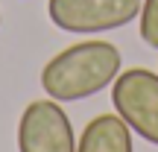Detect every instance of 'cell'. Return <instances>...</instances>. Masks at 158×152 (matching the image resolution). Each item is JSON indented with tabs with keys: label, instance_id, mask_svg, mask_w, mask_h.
Returning a JSON list of instances; mask_svg holds the SVG:
<instances>
[{
	"label": "cell",
	"instance_id": "5b68a950",
	"mask_svg": "<svg viewBox=\"0 0 158 152\" xmlns=\"http://www.w3.org/2000/svg\"><path fill=\"white\" fill-rule=\"evenodd\" d=\"M76 152H135L132 129L120 120V114H97L82 129Z\"/></svg>",
	"mask_w": 158,
	"mask_h": 152
},
{
	"label": "cell",
	"instance_id": "6da1fadb",
	"mask_svg": "<svg viewBox=\"0 0 158 152\" xmlns=\"http://www.w3.org/2000/svg\"><path fill=\"white\" fill-rule=\"evenodd\" d=\"M123 56L108 41H79L64 47L41 70V88L56 102H73L100 94L117 79Z\"/></svg>",
	"mask_w": 158,
	"mask_h": 152
},
{
	"label": "cell",
	"instance_id": "3957f363",
	"mask_svg": "<svg viewBox=\"0 0 158 152\" xmlns=\"http://www.w3.org/2000/svg\"><path fill=\"white\" fill-rule=\"evenodd\" d=\"M143 0H47V18L62 32H108L132 23Z\"/></svg>",
	"mask_w": 158,
	"mask_h": 152
},
{
	"label": "cell",
	"instance_id": "7a4b0ae2",
	"mask_svg": "<svg viewBox=\"0 0 158 152\" xmlns=\"http://www.w3.org/2000/svg\"><path fill=\"white\" fill-rule=\"evenodd\" d=\"M111 105L132 132L158 146V73L132 68L111 82Z\"/></svg>",
	"mask_w": 158,
	"mask_h": 152
},
{
	"label": "cell",
	"instance_id": "52a82bcc",
	"mask_svg": "<svg viewBox=\"0 0 158 152\" xmlns=\"http://www.w3.org/2000/svg\"><path fill=\"white\" fill-rule=\"evenodd\" d=\"M0 23H3V15H0Z\"/></svg>",
	"mask_w": 158,
	"mask_h": 152
},
{
	"label": "cell",
	"instance_id": "277c9868",
	"mask_svg": "<svg viewBox=\"0 0 158 152\" xmlns=\"http://www.w3.org/2000/svg\"><path fill=\"white\" fill-rule=\"evenodd\" d=\"M18 152H76L70 117L56 100H35L18 123Z\"/></svg>",
	"mask_w": 158,
	"mask_h": 152
},
{
	"label": "cell",
	"instance_id": "8992f818",
	"mask_svg": "<svg viewBox=\"0 0 158 152\" xmlns=\"http://www.w3.org/2000/svg\"><path fill=\"white\" fill-rule=\"evenodd\" d=\"M141 41L149 47V50H158V0H143L141 3Z\"/></svg>",
	"mask_w": 158,
	"mask_h": 152
}]
</instances>
